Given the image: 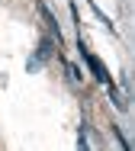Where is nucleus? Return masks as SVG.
<instances>
[{"mask_svg":"<svg viewBox=\"0 0 135 151\" xmlns=\"http://www.w3.org/2000/svg\"><path fill=\"white\" fill-rule=\"evenodd\" d=\"M77 52H80L84 64L90 68V74H93V77L100 81L103 87H116V84H113V77H109V71H106V64H103V61L97 58V55H93V52H90L87 45H84V39H80V35H77Z\"/></svg>","mask_w":135,"mask_h":151,"instance_id":"nucleus-1","label":"nucleus"},{"mask_svg":"<svg viewBox=\"0 0 135 151\" xmlns=\"http://www.w3.org/2000/svg\"><path fill=\"white\" fill-rule=\"evenodd\" d=\"M52 52H55V48H52V39H42V42H39V48H35V55L26 61V71H29V74H35L45 61L52 58Z\"/></svg>","mask_w":135,"mask_h":151,"instance_id":"nucleus-2","label":"nucleus"},{"mask_svg":"<svg viewBox=\"0 0 135 151\" xmlns=\"http://www.w3.org/2000/svg\"><path fill=\"white\" fill-rule=\"evenodd\" d=\"M39 13H42V19L48 23V32H52L55 45L61 48V45H65V35H61V26H58V19H55V13L48 10V3H45V0H39Z\"/></svg>","mask_w":135,"mask_h":151,"instance_id":"nucleus-3","label":"nucleus"},{"mask_svg":"<svg viewBox=\"0 0 135 151\" xmlns=\"http://www.w3.org/2000/svg\"><path fill=\"white\" fill-rule=\"evenodd\" d=\"M65 71H68V77H71L74 84H80V81H84V74H80V68H77V64H65Z\"/></svg>","mask_w":135,"mask_h":151,"instance_id":"nucleus-4","label":"nucleus"},{"mask_svg":"<svg viewBox=\"0 0 135 151\" xmlns=\"http://www.w3.org/2000/svg\"><path fill=\"white\" fill-rule=\"evenodd\" d=\"M113 135H116L119 148H122V151H129V142H126V135H122V129H119V125H113Z\"/></svg>","mask_w":135,"mask_h":151,"instance_id":"nucleus-5","label":"nucleus"},{"mask_svg":"<svg viewBox=\"0 0 135 151\" xmlns=\"http://www.w3.org/2000/svg\"><path fill=\"white\" fill-rule=\"evenodd\" d=\"M77 151H90V145H87V129L80 125V135H77Z\"/></svg>","mask_w":135,"mask_h":151,"instance_id":"nucleus-6","label":"nucleus"}]
</instances>
